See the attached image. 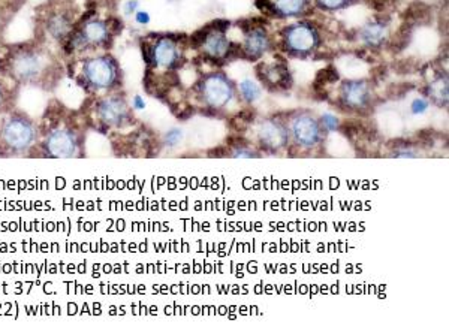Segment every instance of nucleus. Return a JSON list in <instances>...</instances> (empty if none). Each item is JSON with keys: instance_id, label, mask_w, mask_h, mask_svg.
<instances>
[{"instance_id": "obj_1", "label": "nucleus", "mask_w": 449, "mask_h": 335, "mask_svg": "<svg viewBox=\"0 0 449 335\" xmlns=\"http://www.w3.org/2000/svg\"><path fill=\"white\" fill-rule=\"evenodd\" d=\"M0 71L19 84L47 85L54 80L57 63L45 48L23 44L8 48L0 56Z\"/></svg>"}, {"instance_id": "obj_2", "label": "nucleus", "mask_w": 449, "mask_h": 335, "mask_svg": "<svg viewBox=\"0 0 449 335\" xmlns=\"http://www.w3.org/2000/svg\"><path fill=\"white\" fill-rule=\"evenodd\" d=\"M38 140L33 120L21 113H5L0 118V154L20 156L26 154Z\"/></svg>"}, {"instance_id": "obj_3", "label": "nucleus", "mask_w": 449, "mask_h": 335, "mask_svg": "<svg viewBox=\"0 0 449 335\" xmlns=\"http://www.w3.org/2000/svg\"><path fill=\"white\" fill-rule=\"evenodd\" d=\"M83 89L91 93L111 90L118 83V66L111 56H93L83 58L77 74Z\"/></svg>"}, {"instance_id": "obj_4", "label": "nucleus", "mask_w": 449, "mask_h": 335, "mask_svg": "<svg viewBox=\"0 0 449 335\" xmlns=\"http://www.w3.org/2000/svg\"><path fill=\"white\" fill-rule=\"evenodd\" d=\"M80 150L78 136L72 129L57 127L45 136L44 151L47 156L54 159L75 158Z\"/></svg>"}, {"instance_id": "obj_5", "label": "nucleus", "mask_w": 449, "mask_h": 335, "mask_svg": "<svg viewBox=\"0 0 449 335\" xmlns=\"http://www.w3.org/2000/svg\"><path fill=\"white\" fill-rule=\"evenodd\" d=\"M95 113L100 123L107 127L123 126L129 117V108L120 96H107L99 99L95 105Z\"/></svg>"}, {"instance_id": "obj_6", "label": "nucleus", "mask_w": 449, "mask_h": 335, "mask_svg": "<svg viewBox=\"0 0 449 335\" xmlns=\"http://www.w3.org/2000/svg\"><path fill=\"white\" fill-rule=\"evenodd\" d=\"M150 63L160 67H174L179 65V56H177V45L173 39L162 38L159 39L153 47H150Z\"/></svg>"}, {"instance_id": "obj_7", "label": "nucleus", "mask_w": 449, "mask_h": 335, "mask_svg": "<svg viewBox=\"0 0 449 335\" xmlns=\"http://www.w3.org/2000/svg\"><path fill=\"white\" fill-rule=\"evenodd\" d=\"M45 29L48 35L58 42H65L66 38L71 35L74 24L71 17L65 11H54L47 17Z\"/></svg>"}, {"instance_id": "obj_8", "label": "nucleus", "mask_w": 449, "mask_h": 335, "mask_svg": "<svg viewBox=\"0 0 449 335\" xmlns=\"http://www.w3.org/2000/svg\"><path fill=\"white\" fill-rule=\"evenodd\" d=\"M206 98L213 107L225 105L231 98V85L222 76H210L206 81Z\"/></svg>"}, {"instance_id": "obj_9", "label": "nucleus", "mask_w": 449, "mask_h": 335, "mask_svg": "<svg viewBox=\"0 0 449 335\" xmlns=\"http://www.w3.org/2000/svg\"><path fill=\"white\" fill-rule=\"evenodd\" d=\"M287 45L291 50L298 51V53H306L310 51L316 44V33L307 25H295L287 33Z\"/></svg>"}, {"instance_id": "obj_10", "label": "nucleus", "mask_w": 449, "mask_h": 335, "mask_svg": "<svg viewBox=\"0 0 449 335\" xmlns=\"http://www.w3.org/2000/svg\"><path fill=\"white\" fill-rule=\"evenodd\" d=\"M369 91L364 83H346L343 85V100L346 104L358 107L366 104Z\"/></svg>"}, {"instance_id": "obj_11", "label": "nucleus", "mask_w": 449, "mask_h": 335, "mask_svg": "<svg viewBox=\"0 0 449 335\" xmlns=\"http://www.w3.org/2000/svg\"><path fill=\"white\" fill-rule=\"evenodd\" d=\"M294 131H295L296 138L303 141L306 145H311L313 142H315L318 132H319L316 123L309 117H301L296 120L294 125Z\"/></svg>"}, {"instance_id": "obj_12", "label": "nucleus", "mask_w": 449, "mask_h": 335, "mask_svg": "<svg viewBox=\"0 0 449 335\" xmlns=\"http://www.w3.org/2000/svg\"><path fill=\"white\" fill-rule=\"evenodd\" d=\"M206 51L213 58H219L222 56L228 54V50H230V42L222 35V32H213L208 33L206 38Z\"/></svg>"}, {"instance_id": "obj_13", "label": "nucleus", "mask_w": 449, "mask_h": 335, "mask_svg": "<svg viewBox=\"0 0 449 335\" xmlns=\"http://www.w3.org/2000/svg\"><path fill=\"white\" fill-rule=\"evenodd\" d=\"M268 48V38L262 30H253L245 39V53L252 57L261 56Z\"/></svg>"}, {"instance_id": "obj_14", "label": "nucleus", "mask_w": 449, "mask_h": 335, "mask_svg": "<svg viewBox=\"0 0 449 335\" xmlns=\"http://www.w3.org/2000/svg\"><path fill=\"white\" fill-rule=\"evenodd\" d=\"M277 12H281L285 17H292L298 15L304 11V6H306V0H276L273 5Z\"/></svg>"}, {"instance_id": "obj_15", "label": "nucleus", "mask_w": 449, "mask_h": 335, "mask_svg": "<svg viewBox=\"0 0 449 335\" xmlns=\"http://www.w3.org/2000/svg\"><path fill=\"white\" fill-rule=\"evenodd\" d=\"M385 38V25L380 23H375L367 25L362 30V39L367 42L369 45H379Z\"/></svg>"}, {"instance_id": "obj_16", "label": "nucleus", "mask_w": 449, "mask_h": 335, "mask_svg": "<svg viewBox=\"0 0 449 335\" xmlns=\"http://www.w3.org/2000/svg\"><path fill=\"white\" fill-rule=\"evenodd\" d=\"M14 94L10 87H6L3 83H0V114L10 113L12 107Z\"/></svg>"}, {"instance_id": "obj_17", "label": "nucleus", "mask_w": 449, "mask_h": 335, "mask_svg": "<svg viewBox=\"0 0 449 335\" xmlns=\"http://www.w3.org/2000/svg\"><path fill=\"white\" fill-rule=\"evenodd\" d=\"M240 89H241L243 96L248 100H255V99L259 98V87L255 83L243 81L241 85H240Z\"/></svg>"}, {"instance_id": "obj_18", "label": "nucleus", "mask_w": 449, "mask_h": 335, "mask_svg": "<svg viewBox=\"0 0 449 335\" xmlns=\"http://www.w3.org/2000/svg\"><path fill=\"white\" fill-rule=\"evenodd\" d=\"M430 94L436 99H446L448 98V87H446V81L439 80L437 83L431 84L430 87Z\"/></svg>"}, {"instance_id": "obj_19", "label": "nucleus", "mask_w": 449, "mask_h": 335, "mask_svg": "<svg viewBox=\"0 0 449 335\" xmlns=\"http://www.w3.org/2000/svg\"><path fill=\"white\" fill-rule=\"evenodd\" d=\"M226 144L232 145V147H245L248 141H245L240 135H231L226 138Z\"/></svg>"}, {"instance_id": "obj_20", "label": "nucleus", "mask_w": 449, "mask_h": 335, "mask_svg": "<svg viewBox=\"0 0 449 335\" xmlns=\"http://www.w3.org/2000/svg\"><path fill=\"white\" fill-rule=\"evenodd\" d=\"M320 6L328 8V10H336V8H342L347 0H318Z\"/></svg>"}, {"instance_id": "obj_21", "label": "nucleus", "mask_w": 449, "mask_h": 335, "mask_svg": "<svg viewBox=\"0 0 449 335\" xmlns=\"http://www.w3.org/2000/svg\"><path fill=\"white\" fill-rule=\"evenodd\" d=\"M427 108V102L424 100V99H417L412 104V111L415 114H418V113H424V111H426Z\"/></svg>"}, {"instance_id": "obj_22", "label": "nucleus", "mask_w": 449, "mask_h": 335, "mask_svg": "<svg viewBox=\"0 0 449 335\" xmlns=\"http://www.w3.org/2000/svg\"><path fill=\"white\" fill-rule=\"evenodd\" d=\"M228 153L230 151H228L226 147H216V149L208 151V156L210 158H225V156H228Z\"/></svg>"}, {"instance_id": "obj_23", "label": "nucleus", "mask_w": 449, "mask_h": 335, "mask_svg": "<svg viewBox=\"0 0 449 335\" xmlns=\"http://www.w3.org/2000/svg\"><path fill=\"white\" fill-rule=\"evenodd\" d=\"M253 117H255V113H253V111H250V109L241 111V113L239 114V118H241L243 122H252Z\"/></svg>"}, {"instance_id": "obj_24", "label": "nucleus", "mask_w": 449, "mask_h": 335, "mask_svg": "<svg viewBox=\"0 0 449 335\" xmlns=\"http://www.w3.org/2000/svg\"><path fill=\"white\" fill-rule=\"evenodd\" d=\"M135 17H137V21H138L140 24H147V23L150 21L149 14H147V12H144V11L137 12V15H135Z\"/></svg>"}, {"instance_id": "obj_25", "label": "nucleus", "mask_w": 449, "mask_h": 335, "mask_svg": "<svg viewBox=\"0 0 449 335\" xmlns=\"http://www.w3.org/2000/svg\"><path fill=\"white\" fill-rule=\"evenodd\" d=\"M137 6H138V2L137 0H131V2H128V5H126V14H132L135 10H137Z\"/></svg>"}, {"instance_id": "obj_26", "label": "nucleus", "mask_w": 449, "mask_h": 335, "mask_svg": "<svg viewBox=\"0 0 449 335\" xmlns=\"http://www.w3.org/2000/svg\"><path fill=\"white\" fill-rule=\"evenodd\" d=\"M135 105H137L138 108H144V104H142L141 98H135Z\"/></svg>"}]
</instances>
